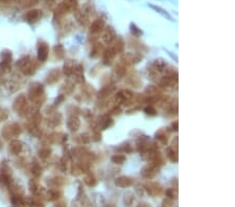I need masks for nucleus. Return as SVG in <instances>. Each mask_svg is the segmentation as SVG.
Wrapping results in <instances>:
<instances>
[{"mask_svg": "<svg viewBox=\"0 0 235 207\" xmlns=\"http://www.w3.org/2000/svg\"><path fill=\"white\" fill-rule=\"evenodd\" d=\"M7 117H9V111L5 109H0V121L7 119Z\"/></svg>", "mask_w": 235, "mask_h": 207, "instance_id": "c03bdc74", "label": "nucleus"}, {"mask_svg": "<svg viewBox=\"0 0 235 207\" xmlns=\"http://www.w3.org/2000/svg\"><path fill=\"white\" fill-rule=\"evenodd\" d=\"M112 48H113V50L116 52V54H117V52H122L123 51V48H124L123 41L121 40V39H117V40H116V42H115L114 47H112Z\"/></svg>", "mask_w": 235, "mask_h": 207, "instance_id": "c85d7f7f", "label": "nucleus"}, {"mask_svg": "<svg viewBox=\"0 0 235 207\" xmlns=\"http://www.w3.org/2000/svg\"><path fill=\"white\" fill-rule=\"evenodd\" d=\"M115 72H116V74H117V75L123 76L124 74H126V66H124V64H122V63H119V64L116 65Z\"/></svg>", "mask_w": 235, "mask_h": 207, "instance_id": "473e14b6", "label": "nucleus"}, {"mask_svg": "<svg viewBox=\"0 0 235 207\" xmlns=\"http://www.w3.org/2000/svg\"><path fill=\"white\" fill-rule=\"evenodd\" d=\"M158 174V167L154 166V165H147V166H144L141 170V176L144 178L151 179L155 177V176Z\"/></svg>", "mask_w": 235, "mask_h": 207, "instance_id": "1a4fd4ad", "label": "nucleus"}, {"mask_svg": "<svg viewBox=\"0 0 235 207\" xmlns=\"http://www.w3.org/2000/svg\"><path fill=\"white\" fill-rule=\"evenodd\" d=\"M112 123H113L112 118H110L108 116H103L101 117V120L99 121V126H100V128L103 130L109 128V127H111Z\"/></svg>", "mask_w": 235, "mask_h": 207, "instance_id": "393cba45", "label": "nucleus"}, {"mask_svg": "<svg viewBox=\"0 0 235 207\" xmlns=\"http://www.w3.org/2000/svg\"><path fill=\"white\" fill-rule=\"evenodd\" d=\"M1 149H2V142L0 141V150H1Z\"/></svg>", "mask_w": 235, "mask_h": 207, "instance_id": "09e8293b", "label": "nucleus"}, {"mask_svg": "<svg viewBox=\"0 0 235 207\" xmlns=\"http://www.w3.org/2000/svg\"><path fill=\"white\" fill-rule=\"evenodd\" d=\"M60 123H61V115L60 114L53 115V116L48 119V126H50V127H57V126H59Z\"/></svg>", "mask_w": 235, "mask_h": 207, "instance_id": "a878e982", "label": "nucleus"}, {"mask_svg": "<svg viewBox=\"0 0 235 207\" xmlns=\"http://www.w3.org/2000/svg\"><path fill=\"white\" fill-rule=\"evenodd\" d=\"M144 112L147 115H150V116H155V115H157L156 109L153 108V107H146V108L144 109Z\"/></svg>", "mask_w": 235, "mask_h": 207, "instance_id": "79ce46f5", "label": "nucleus"}, {"mask_svg": "<svg viewBox=\"0 0 235 207\" xmlns=\"http://www.w3.org/2000/svg\"><path fill=\"white\" fill-rule=\"evenodd\" d=\"M28 97L36 105L43 103L44 99H45L43 85L40 84V83H32V84H30L28 89Z\"/></svg>", "mask_w": 235, "mask_h": 207, "instance_id": "f257e3e1", "label": "nucleus"}, {"mask_svg": "<svg viewBox=\"0 0 235 207\" xmlns=\"http://www.w3.org/2000/svg\"><path fill=\"white\" fill-rule=\"evenodd\" d=\"M105 25L106 24H105V21L103 19H97V20L93 21L90 27L91 34H99V32H101L105 28Z\"/></svg>", "mask_w": 235, "mask_h": 207, "instance_id": "ddd939ff", "label": "nucleus"}, {"mask_svg": "<svg viewBox=\"0 0 235 207\" xmlns=\"http://www.w3.org/2000/svg\"><path fill=\"white\" fill-rule=\"evenodd\" d=\"M60 76H61V72L59 69H53V70H51L50 72L48 73L46 82L48 83V84H54V83H57L60 80Z\"/></svg>", "mask_w": 235, "mask_h": 207, "instance_id": "f3484780", "label": "nucleus"}, {"mask_svg": "<svg viewBox=\"0 0 235 207\" xmlns=\"http://www.w3.org/2000/svg\"><path fill=\"white\" fill-rule=\"evenodd\" d=\"M49 155H50V149H48V148H43V149H41V150L39 151V156H40L41 158H43V159L49 157Z\"/></svg>", "mask_w": 235, "mask_h": 207, "instance_id": "4c0bfd02", "label": "nucleus"}, {"mask_svg": "<svg viewBox=\"0 0 235 207\" xmlns=\"http://www.w3.org/2000/svg\"><path fill=\"white\" fill-rule=\"evenodd\" d=\"M134 183V180L130 177H126V176H121V177L116 178L115 184L118 187H121V188H126V187H130L133 185Z\"/></svg>", "mask_w": 235, "mask_h": 207, "instance_id": "9b49d317", "label": "nucleus"}, {"mask_svg": "<svg viewBox=\"0 0 235 207\" xmlns=\"http://www.w3.org/2000/svg\"><path fill=\"white\" fill-rule=\"evenodd\" d=\"M113 87L112 86H107V87H105V88H103L100 91H99V93H98V98H106V97H108L111 93L113 92Z\"/></svg>", "mask_w": 235, "mask_h": 207, "instance_id": "b1692460", "label": "nucleus"}, {"mask_svg": "<svg viewBox=\"0 0 235 207\" xmlns=\"http://www.w3.org/2000/svg\"><path fill=\"white\" fill-rule=\"evenodd\" d=\"M106 207H115V205H113V204H109V205H107Z\"/></svg>", "mask_w": 235, "mask_h": 207, "instance_id": "de8ad7c7", "label": "nucleus"}, {"mask_svg": "<svg viewBox=\"0 0 235 207\" xmlns=\"http://www.w3.org/2000/svg\"><path fill=\"white\" fill-rule=\"evenodd\" d=\"M11 71V64L1 62L0 63V74H5Z\"/></svg>", "mask_w": 235, "mask_h": 207, "instance_id": "f704fd0d", "label": "nucleus"}, {"mask_svg": "<svg viewBox=\"0 0 235 207\" xmlns=\"http://www.w3.org/2000/svg\"><path fill=\"white\" fill-rule=\"evenodd\" d=\"M159 93V88L156 86H148L145 89V94L148 96H156Z\"/></svg>", "mask_w": 235, "mask_h": 207, "instance_id": "cd10ccee", "label": "nucleus"}, {"mask_svg": "<svg viewBox=\"0 0 235 207\" xmlns=\"http://www.w3.org/2000/svg\"><path fill=\"white\" fill-rule=\"evenodd\" d=\"M22 149H23V143H22L20 140H13L11 141L10 145H9V150L13 155H18L22 152Z\"/></svg>", "mask_w": 235, "mask_h": 207, "instance_id": "4468645a", "label": "nucleus"}, {"mask_svg": "<svg viewBox=\"0 0 235 207\" xmlns=\"http://www.w3.org/2000/svg\"><path fill=\"white\" fill-rule=\"evenodd\" d=\"M74 68H75V64H74L73 61L69 60L64 64V73L66 74L67 76H70L73 74V71H74Z\"/></svg>", "mask_w": 235, "mask_h": 207, "instance_id": "412c9836", "label": "nucleus"}, {"mask_svg": "<svg viewBox=\"0 0 235 207\" xmlns=\"http://www.w3.org/2000/svg\"><path fill=\"white\" fill-rule=\"evenodd\" d=\"M79 126H81V121H79V119L76 116H74L73 115V116H70L68 118L67 127H68V129L70 130V131H72V132L77 131L79 128Z\"/></svg>", "mask_w": 235, "mask_h": 207, "instance_id": "2eb2a0df", "label": "nucleus"}, {"mask_svg": "<svg viewBox=\"0 0 235 207\" xmlns=\"http://www.w3.org/2000/svg\"><path fill=\"white\" fill-rule=\"evenodd\" d=\"M178 192H177V188H169L166 190V196L169 199H177V197H178Z\"/></svg>", "mask_w": 235, "mask_h": 207, "instance_id": "58836bf2", "label": "nucleus"}, {"mask_svg": "<svg viewBox=\"0 0 235 207\" xmlns=\"http://www.w3.org/2000/svg\"><path fill=\"white\" fill-rule=\"evenodd\" d=\"M77 140H79L81 143H88L90 140V137H88V134H82L79 136Z\"/></svg>", "mask_w": 235, "mask_h": 207, "instance_id": "37998d69", "label": "nucleus"}, {"mask_svg": "<svg viewBox=\"0 0 235 207\" xmlns=\"http://www.w3.org/2000/svg\"><path fill=\"white\" fill-rule=\"evenodd\" d=\"M133 97H134V93H133L131 90L123 89V90L119 91V92L116 94L115 99L117 103L124 104V103H129L131 99H133Z\"/></svg>", "mask_w": 235, "mask_h": 207, "instance_id": "39448f33", "label": "nucleus"}, {"mask_svg": "<svg viewBox=\"0 0 235 207\" xmlns=\"http://www.w3.org/2000/svg\"><path fill=\"white\" fill-rule=\"evenodd\" d=\"M116 52L113 50V48H109L108 50L104 52V61L105 64H110V62L113 60V58L115 57Z\"/></svg>", "mask_w": 235, "mask_h": 207, "instance_id": "4be33fe9", "label": "nucleus"}, {"mask_svg": "<svg viewBox=\"0 0 235 207\" xmlns=\"http://www.w3.org/2000/svg\"><path fill=\"white\" fill-rule=\"evenodd\" d=\"M112 161L116 164H122L126 161V157L123 155H114L112 157Z\"/></svg>", "mask_w": 235, "mask_h": 207, "instance_id": "e433bc0d", "label": "nucleus"}, {"mask_svg": "<svg viewBox=\"0 0 235 207\" xmlns=\"http://www.w3.org/2000/svg\"><path fill=\"white\" fill-rule=\"evenodd\" d=\"M32 173L34 174L35 176L39 177V176L42 174V168L39 166V164H34V166L32 167Z\"/></svg>", "mask_w": 235, "mask_h": 207, "instance_id": "a19ab883", "label": "nucleus"}, {"mask_svg": "<svg viewBox=\"0 0 235 207\" xmlns=\"http://www.w3.org/2000/svg\"><path fill=\"white\" fill-rule=\"evenodd\" d=\"M21 127L16 123H10V125L5 126L3 130H2V136H3L5 139H12V138H15L19 136L21 134Z\"/></svg>", "mask_w": 235, "mask_h": 207, "instance_id": "7ed1b4c3", "label": "nucleus"}, {"mask_svg": "<svg viewBox=\"0 0 235 207\" xmlns=\"http://www.w3.org/2000/svg\"><path fill=\"white\" fill-rule=\"evenodd\" d=\"M60 198V192L58 190H50L48 192V199L49 200H57Z\"/></svg>", "mask_w": 235, "mask_h": 207, "instance_id": "ea45409f", "label": "nucleus"}, {"mask_svg": "<svg viewBox=\"0 0 235 207\" xmlns=\"http://www.w3.org/2000/svg\"><path fill=\"white\" fill-rule=\"evenodd\" d=\"M144 188L146 192L152 197H157V196L161 195L163 192V187L159 183H156V182H150V183L145 184Z\"/></svg>", "mask_w": 235, "mask_h": 207, "instance_id": "20e7f679", "label": "nucleus"}, {"mask_svg": "<svg viewBox=\"0 0 235 207\" xmlns=\"http://www.w3.org/2000/svg\"><path fill=\"white\" fill-rule=\"evenodd\" d=\"M142 59L141 56H138L136 54H124L121 58V63L122 64H133V63H138Z\"/></svg>", "mask_w": 235, "mask_h": 207, "instance_id": "9d476101", "label": "nucleus"}, {"mask_svg": "<svg viewBox=\"0 0 235 207\" xmlns=\"http://www.w3.org/2000/svg\"><path fill=\"white\" fill-rule=\"evenodd\" d=\"M173 130H175V131H177L178 130V121H176V123H173Z\"/></svg>", "mask_w": 235, "mask_h": 207, "instance_id": "49530a36", "label": "nucleus"}, {"mask_svg": "<svg viewBox=\"0 0 235 207\" xmlns=\"http://www.w3.org/2000/svg\"><path fill=\"white\" fill-rule=\"evenodd\" d=\"M148 6L151 7V9H153L154 11H156L157 13L158 14H160V15H162L163 17H165V18H167L168 20H170V21H173V17L168 14V12H166L164 9H162L161 6H158V5H155V4H151V3H148Z\"/></svg>", "mask_w": 235, "mask_h": 207, "instance_id": "6ab92c4d", "label": "nucleus"}, {"mask_svg": "<svg viewBox=\"0 0 235 207\" xmlns=\"http://www.w3.org/2000/svg\"><path fill=\"white\" fill-rule=\"evenodd\" d=\"M84 181H85V183L87 184L88 186H94V185H96V183H97V181H96V179H95V177H94L93 175L86 176L85 179H84Z\"/></svg>", "mask_w": 235, "mask_h": 207, "instance_id": "2f4dec72", "label": "nucleus"}, {"mask_svg": "<svg viewBox=\"0 0 235 207\" xmlns=\"http://www.w3.org/2000/svg\"><path fill=\"white\" fill-rule=\"evenodd\" d=\"M73 75L75 76V81L77 83L84 82V68H83L82 65L75 66L74 71H73Z\"/></svg>", "mask_w": 235, "mask_h": 207, "instance_id": "a211bd4d", "label": "nucleus"}, {"mask_svg": "<svg viewBox=\"0 0 235 207\" xmlns=\"http://www.w3.org/2000/svg\"><path fill=\"white\" fill-rule=\"evenodd\" d=\"M116 39V34L114 32V29L112 28V27H107V29L105 30L104 35H103V41L105 44H107V45H109V44H111L113 41H115Z\"/></svg>", "mask_w": 235, "mask_h": 207, "instance_id": "f8f14e48", "label": "nucleus"}, {"mask_svg": "<svg viewBox=\"0 0 235 207\" xmlns=\"http://www.w3.org/2000/svg\"><path fill=\"white\" fill-rule=\"evenodd\" d=\"M16 65L25 75H32L36 71V68H37L34 60H32L29 57L22 58L21 60H19L16 63Z\"/></svg>", "mask_w": 235, "mask_h": 207, "instance_id": "f03ea898", "label": "nucleus"}, {"mask_svg": "<svg viewBox=\"0 0 235 207\" xmlns=\"http://www.w3.org/2000/svg\"><path fill=\"white\" fill-rule=\"evenodd\" d=\"M27 109H28V107H27V101H26L25 96L23 94L19 95L18 97L16 98L15 103H14V110L17 111L18 113H21L23 111L25 113L27 111Z\"/></svg>", "mask_w": 235, "mask_h": 207, "instance_id": "423d86ee", "label": "nucleus"}, {"mask_svg": "<svg viewBox=\"0 0 235 207\" xmlns=\"http://www.w3.org/2000/svg\"><path fill=\"white\" fill-rule=\"evenodd\" d=\"M130 29H131V32H132V35L134 36V37H140V36L143 34L142 30H141L139 27H138L136 24H134V23L130 24Z\"/></svg>", "mask_w": 235, "mask_h": 207, "instance_id": "bb28decb", "label": "nucleus"}, {"mask_svg": "<svg viewBox=\"0 0 235 207\" xmlns=\"http://www.w3.org/2000/svg\"><path fill=\"white\" fill-rule=\"evenodd\" d=\"M141 207H148V206H147V205H142Z\"/></svg>", "mask_w": 235, "mask_h": 207, "instance_id": "8fccbe9b", "label": "nucleus"}, {"mask_svg": "<svg viewBox=\"0 0 235 207\" xmlns=\"http://www.w3.org/2000/svg\"><path fill=\"white\" fill-rule=\"evenodd\" d=\"M41 11L39 10H32V11H29V12L26 13L25 15V19L28 22H30V23H32V22H36L38 21L39 19H40L41 17Z\"/></svg>", "mask_w": 235, "mask_h": 207, "instance_id": "dca6fc26", "label": "nucleus"}, {"mask_svg": "<svg viewBox=\"0 0 235 207\" xmlns=\"http://www.w3.org/2000/svg\"><path fill=\"white\" fill-rule=\"evenodd\" d=\"M50 139H51V141L54 143H57V142L62 143L63 141H65V140L67 139V136H65V135L62 133H54V134L50 135Z\"/></svg>", "mask_w": 235, "mask_h": 207, "instance_id": "5701e85b", "label": "nucleus"}, {"mask_svg": "<svg viewBox=\"0 0 235 207\" xmlns=\"http://www.w3.org/2000/svg\"><path fill=\"white\" fill-rule=\"evenodd\" d=\"M53 50H54V54H56V56L59 58V59H62L63 57H64V54H65V49H64V47H63L62 45H56L54 46V48H53Z\"/></svg>", "mask_w": 235, "mask_h": 207, "instance_id": "7c9ffc66", "label": "nucleus"}, {"mask_svg": "<svg viewBox=\"0 0 235 207\" xmlns=\"http://www.w3.org/2000/svg\"><path fill=\"white\" fill-rule=\"evenodd\" d=\"M167 157L173 162L178 161V155H177V152H175V150H173V149H168L167 150Z\"/></svg>", "mask_w": 235, "mask_h": 207, "instance_id": "c9c22d12", "label": "nucleus"}, {"mask_svg": "<svg viewBox=\"0 0 235 207\" xmlns=\"http://www.w3.org/2000/svg\"><path fill=\"white\" fill-rule=\"evenodd\" d=\"M166 62L162 59H158V60H155L153 62V67L155 69L156 72H162L165 68H166Z\"/></svg>", "mask_w": 235, "mask_h": 207, "instance_id": "aec40b11", "label": "nucleus"}, {"mask_svg": "<svg viewBox=\"0 0 235 207\" xmlns=\"http://www.w3.org/2000/svg\"><path fill=\"white\" fill-rule=\"evenodd\" d=\"M1 59H2V62L7 63V64H11V63H12V60H13V57H12V54H11V51L4 50L1 54Z\"/></svg>", "mask_w": 235, "mask_h": 207, "instance_id": "c756f323", "label": "nucleus"}, {"mask_svg": "<svg viewBox=\"0 0 235 207\" xmlns=\"http://www.w3.org/2000/svg\"><path fill=\"white\" fill-rule=\"evenodd\" d=\"M157 138H158L162 143H167V134L164 130H160L158 133H157Z\"/></svg>", "mask_w": 235, "mask_h": 207, "instance_id": "72a5a7b5", "label": "nucleus"}, {"mask_svg": "<svg viewBox=\"0 0 235 207\" xmlns=\"http://www.w3.org/2000/svg\"><path fill=\"white\" fill-rule=\"evenodd\" d=\"M39 0H22V4L25 5V6H30V5L37 4Z\"/></svg>", "mask_w": 235, "mask_h": 207, "instance_id": "a18cd8bd", "label": "nucleus"}, {"mask_svg": "<svg viewBox=\"0 0 235 207\" xmlns=\"http://www.w3.org/2000/svg\"><path fill=\"white\" fill-rule=\"evenodd\" d=\"M178 82V73L175 74H167L166 76L160 80L159 85L161 87H171Z\"/></svg>", "mask_w": 235, "mask_h": 207, "instance_id": "0eeeda50", "label": "nucleus"}, {"mask_svg": "<svg viewBox=\"0 0 235 207\" xmlns=\"http://www.w3.org/2000/svg\"><path fill=\"white\" fill-rule=\"evenodd\" d=\"M48 54H49V48L48 45H47L46 42L44 41H41V43L39 44L38 47V59L41 62H45L48 58Z\"/></svg>", "mask_w": 235, "mask_h": 207, "instance_id": "6e6552de", "label": "nucleus"}]
</instances>
